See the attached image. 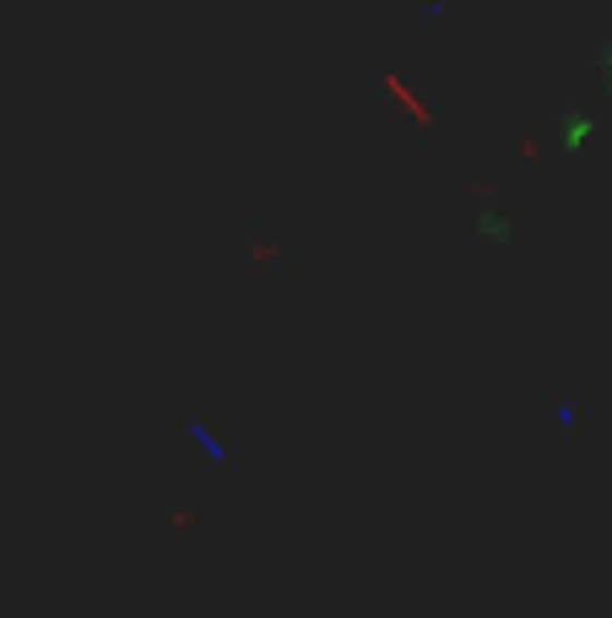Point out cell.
Returning <instances> with one entry per match:
<instances>
[{
	"instance_id": "7a4b0ae2",
	"label": "cell",
	"mask_w": 612,
	"mask_h": 618,
	"mask_svg": "<svg viewBox=\"0 0 612 618\" xmlns=\"http://www.w3.org/2000/svg\"><path fill=\"white\" fill-rule=\"evenodd\" d=\"M553 131H559V142H564V147H586L591 136H602V131H597V126H591L586 115H564V120L553 126Z\"/></svg>"
},
{
	"instance_id": "6da1fadb",
	"label": "cell",
	"mask_w": 612,
	"mask_h": 618,
	"mask_svg": "<svg viewBox=\"0 0 612 618\" xmlns=\"http://www.w3.org/2000/svg\"><path fill=\"white\" fill-rule=\"evenodd\" d=\"M471 239H477V245H493V250L515 245V223H509V212H504V206H482V212H471Z\"/></svg>"
}]
</instances>
